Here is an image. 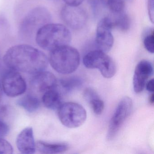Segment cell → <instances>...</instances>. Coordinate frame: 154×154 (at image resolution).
I'll return each instance as SVG.
<instances>
[{
	"mask_svg": "<svg viewBox=\"0 0 154 154\" xmlns=\"http://www.w3.org/2000/svg\"><path fill=\"white\" fill-rule=\"evenodd\" d=\"M3 60L6 66L11 70L34 75L45 71L49 63L45 53L26 44L10 48Z\"/></svg>",
	"mask_w": 154,
	"mask_h": 154,
	"instance_id": "obj_1",
	"label": "cell"
},
{
	"mask_svg": "<svg viewBox=\"0 0 154 154\" xmlns=\"http://www.w3.org/2000/svg\"><path fill=\"white\" fill-rule=\"evenodd\" d=\"M71 40V32L66 26L51 22L41 27L37 32L35 38L39 47L49 52L69 45Z\"/></svg>",
	"mask_w": 154,
	"mask_h": 154,
	"instance_id": "obj_2",
	"label": "cell"
},
{
	"mask_svg": "<svg viewBox=\"0 0 154 154\" xmlns=\"http://www.w3.org/2000/svg\"><path fill=\"white\" fill-rule=\"evenodd\" d=\"M78 50L69 45L50 51L48 62L54 70L62 74H69L75 72L80 63Z\"/></svg>",
	"mask_w": 154,
	"mask_h": 154,
	"instance_id": "obj_3",
	"label": "cell"
},
{
	"mask_svg": "<svg viewBox=\"0 0 154 154\" xmlns=\"http://www.w3.org/2000/svg\"><path fill=\"white\" fill-rule=\"evenodd\" d=\"M51 14L46 8L36 7L23 18L20 26V34L26 39L35 38L38 29L44 25L51 23Z\"/></svg>",
	"mask_w": 154,
	"mask_h": 154,
	"instance_id": "obj_4",
	"label": "cell"
},
{
	"mask_svg": "<svg viewBox=\"0 0 154 154\" xmlns=\"http://www.w3.org/2000/svg\"><path fill=\"white\" fill-rule=\"evenodd\" d=\"M84 65L88 69H98L106 78L113 77L117 72L116 64L106 53L95 50L86 54L83 58Z\"/></svg>",
	"mask_w": 154,
	"mask_h": 154,
	"instance_id": "obj_5",
	"label": "cell"
},
{
	"mask_svg": "<svg viewBox=\"0 0 154 154\" xmlns=\"http://www.w3.org/2000/svg\"><path fill=\"white\" fill-rule=\"evenodd\" d=\"M58 110L60 121L64 126L70 128H77L82 126L87 118L85 109L76 103H62Z\"/></svg>",
	"mask_w": 154,
	"mask_h": 154,
	"instance_id": "obj_6",
	"label": "cell"
},
{
	"mask_svg": "<svg viewBox=\"0 0 154 154\" xmlns=\"http://www.w3.org/2000/svg\"><path fill=\"white\" fill-rule=\"evenodd\" d=\"M132 109V100L129 97H124L120 101L109 123L107 135L108 140H112L116 137L131 113Z\"/></svg>",
	"mask_w": 154,
	"mask_h": 154,
	"instance_id": "obj_7",
	"label": "cell"
},
{
	"mask_svg": "<svg viewBox=\"0 0 154 154\" xmlns=\"http://www.w3.org/2000/svg\"><path fill=\"white\" fill-rule=\"evenodd\" d=\"M113 29L109 17L102 19L97 25L95 35V45L98 50L108 53L112 48L114 38L112 34Z\"/></svg>",
	"mask_w": 154,
	"mask_h": 154,
	"instance_id": "obj_8",
	"label": "cell"
},
{
	"mask_svg": "<svg viewBox=\"0 0 154 154\" xmlns=\"http://www.w3.org/2000/svg\"><path fill=\"white\" fill-rule=\"evenodd\" d=\"M63 21L70 28L74 30L82 29L87 21V15L83 9L79 6L65 5L61 11Z\"/></svg>",
	"mask_w": 154,
	"mask_h": 154,
	"instance_id": "obj_9",
	"label": "cell"
},
{
	"mask_svg": "<svg viewBox=\"0 0 154 154\" xmlns=\"http://www.w3.org/2000/svg\"><path fill=\"white\" fill-rule=\"evenodd\" d=\"M2 86L7 96L15 97L23 94L26 90V83L17 72L11 70L4 75Z\"/></svg>",
	"mask_w": 154,
	"mask_h": 154,
	"instance_id": "obj_10",
	"label": "cell"
},
{
	"mask_svg": "<svg viewBox=\"0 0 154 154\" xmlns=\"http://www.w3.org/2000/svg\"><path fill=\"white\" fill-rule=\"evenodd\" d=\"M153 73V66L149 61L143 60L137 64L133 79V89L136 93H140L143 91L149 78Z\"/></svg>",
	"mask_w": 154,
	"mask_h": 154,
	"instance_id": "obj_11",
	"label": "cell"
},
{
	"mask_svg": "<svg viewBox=\"0 0 154 154\" xmlns=\"http://www.w3.org/2000/svg\"><path fill=\"white\" fill-rule=\"evenodd\" d=\"M57 81L55 75L49 72L42 71L35 74L31 79L30 85L34 91L45 93L57 86Z\"/></svg>",
	"mask_w": 154,
	"mask_h": 154,
	"instance_id": "obj_12",
	"label": "cell"
},
{
	"mask_svg": "<svg viewBox=\"0 0 154 154\" xmlns=\"http://www.w3.org/2000/svg\"><path fill=\"white\" fill-rule=\"evenodd\" d=\"M17 146L18 150L23 154L35 153L36 144L32 128H26L20 132L17 137Z\"/></svg>",
	"mask_w": 154,
	"mask_h": 154,
	"instance_id": "obj_13",
	"label": "cell"
},
{
	"mask_svg": "<svg viewBox=\"0 0 154 154\" xmlns=\"http://www.w3.org/2000/svg\"><path fill=\"white\" fill-rule=\"evenodd\" d=\"M36 147L39 153L44 154L63 153L68 150V145L64 143H49L43 140H38Z\"/></svg>",
	"mask_w": 154,
	"mask_h": 154,
	"instance_id": "obj_14",
	"label": "cell"
},
{
	"mask_svg": "<svg viewBox=\"0 0 154 154\" xmlns=\"http://www.w3.org/2000/svg\"><path fill=\"white\" fill-rule=\"evenodd\" d=\"M84 97L90 104L95 114L99 115L102 114L104 110V103L94 89L86 88L84 92Z\"/></svg>",
	"mask_w": 154,
	"mask_h": 154,
	"instance_id": "obj_15",
	"label": "cell"
},
{
	"mask_svg": "<svg viewBox=\"0 0 154 154\" xmlns=\"http://www.w3.org/2000/svg\"><path fill=\"white\" fill-rule=\"evenodd\" d=\"M42 100L46 108L50 109H58L62 104V94L56 86L43 94Z\"/></svg>",
	"mask_w": 154,
	"mask_h": 154,
	"instance_id": "obj_16",
	"label": "cell"
},
{
	"mask_svg": "<svg viewBox=\"0 0 154 154\" xmlns=\"http://www.w3.org/2000/svg\"><path fill=\"white\" fill-rule=\"evenodd\" d=\"M17 104L29 113L36 111L40 106V100L36 96L28 94L18 100Z\"/></svg>",
	"mask_w": 154,
	"mask_h": 154,
	"instance_id": "obj_17",
	"label": "cell"
},
{
	"mask_svg": "<svg viewBox=\"0 0 154 154\" xmlns=\"http://www.w3.org/2000/svg\"><path fill=\"white\" fill-rule=\"evenodd\" d=\"M109 17L112 22L113 29L116 28L122 31H126L129 29L131 20L129 17L125 13L119 14H112Z\"/></svg>",
	"mask_w": 154,
	"mask_h": 154,
	"instance_id": "obj_18",
	"label": "cell"
},
{
	"mask_svg": "<svg viewBox=\"0 0 154 154\" xmlns=\"http://www.w3.org/2000/svg\"><path fill=\"white\" fill-rule=\"evenodd\" d=\"M82 79L77 76H72L62 79L59 81V85L63 91L70 93L79 89L82 85Z\"/></svg>",
	"mask_w": 154,
	"mask_h": 154,
	"instance_id": "obj_19",
	"label": "cell"
},
{
	"mask_svg": "<svg viewBox=\"0 0 154 154\" xmlns=\"http://www.w3.org/2000/svg\"><path fill=\"white\" fill-rule=\"evenodd\" d=\"M143 42L145 49L151 54L154 52V31L153 29H148L143 33Z\"/></svg>",
	"mask_w": 154,
	"mask_h": 154,
	"instance_id": "obj_20",
	"label": "cell"
},
{
	"mask_svg": "<svg viewBox=\"0 0 154 154\" xmlns=\"http://www.w3.org/2000/svg\"><path fill=\"white\" fill-rule=\"evenodd\" d=\"M112 14H119L124 12L125 0H109L107 4Z\"/></svg>",
	"mask_w": 154,
	"mask_h": 154,
	"instance_id": "obj_21",
	"label": "cell"
},
{
	"mask_svg": "<svg viewBox=\"0 0 154 154\" xmlns=\"http://www.w3.org/2000/svg\"><path fill=\"white\" fill-rule=\"evenodd\" d=\"M13 149L9 141L3 138H0V154H11Z\"/></svg>",
	"mask_w": 154,
	"mask_h": 154,
	"instance_id": "obj_22",
	"label": "cell"
},
{
	"mask_svg": "<svg viewBox=\"0 0 154 154\" xmlns=\"http://www.w3.org/2000/svg\"><path fill=\"white\" fill-rule=\"evenodd\" d=\"M9 127L4 121L0 119V138H2L8 133Z\"/></svg>",
	"mask_w": 154,
	"mask_h": 154,
	"instance_id": "obj_23",
	"label": "cell"
},
{
	"mask_svg": "<svg viewBox=\"0 0 154 154\" xmlns=\"http://www.w3.org/2000/svg\"><path fill=\"white\" fill-rule=\"evenodd\" d=\"M154 0H148V11L150 21L153 23L154 20Z\"/></svg>",
	"mask_w": 154,
	"mask_h": 154,
	"instance_id": "obj_24",
	"label": "cell"
},
{
	"mask_svg": "<svg viewBox=\"0 0 154 154\" xmlns=\"http://www.w3.org/2000/svg\"><path fill=\"white\" fill-rule=\"evenodd\" d=\"M66 5L71 6H79L82 3L84 0H63Z\"/></svg>",
	"mask_w": 154,
	"mask_h": 154,
	"instance_id": "obj_25",
	"label": "cell"
},
{
	"mask_svg": "<svg viewBox=\"0 0 154 154\" xmlns=\"http://www.w3.org/2000/svg\"><path fill=\"white\" fill-rule=\"evenodd\" d=\"M154 79H152L147 82L146 85V89L150 93H154Z\"/></svg>",
	"mask_w": 154,
	"mask_h": 154,
	"instance_id": "obj_26",
	"label": "cell"
},
{
	"mask_svg": "<svg viewBox=\"0 0 154 154\" xmlns=\"http://www.w3.org/2000/svg\"><path fill=\"white\" fill-rule=\"evenodd\" d=\"M149 102L150 104L153 105L154 103V93H152V94L150 95V97L149 98Z\"/></svg>",
	"mask_w": 154,
	"mask_h": 154,
	"instance_id": "obj_27",
	"label": "cell"
},
{
	"mask_svg": "<svg viewBox=\"0 0 154 154\" xmlns=\"http://www.w3.org/2000/svg\"><path fill=\"white\" fill-rule=\"evenodd\" d=\"M2 88L1 85V84H0V103L1 102L2 100Z\"/></svg>",
	"mask_w": 154,
	"mask_h": 154,
	"instance_id": "obj_28",
	"label": "cell"
},
{
	"mask_svg": "<svg viewBox=\"0 0 154 154\" xmlns=\"http://www.w3.org/2000/svg\"><path fill=\"white\" fill-rule=\"evenodd\" d=\"M103 4H105V5H107V3L109 0H100Z\"/></svg>",
	"mask_w": 154,
	"mask_h": 154,
	"instance_id": "obj_29",
	"label": "cell"
}]
</instances>
